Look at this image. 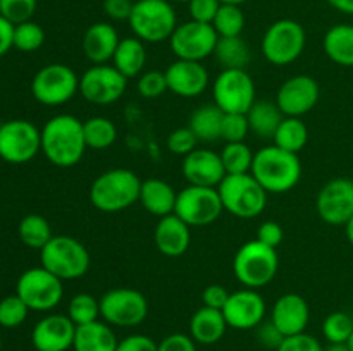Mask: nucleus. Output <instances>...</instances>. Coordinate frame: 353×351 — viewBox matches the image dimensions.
<instances>
[{
  "instance_id": "f257e3e1",
  "label": "nucleus",
  "mask_w": 353,
  "mask_h": 351,
  "mask_svg": "<svg viewBox=\"0 0 353 351\" xmlns=\"http://www.w3.org/2000/svg\"><path fill=\"white\" fill-rule=\"evenodd\" d=\"M88 150L83 123L71 114L50 117L41 127V151L55 167L69 169L81 162Z\"/></svg>"
},
{
  "instance_id": "f03ea898",
  "label": "nucleus",
  "mask_w": 353,
  "mask_h": 351,
  "mask_svg": "<svg viewBox=\"0 0 353 351\" xmlns=\"http://www.w3.org/2000/svg\"><path fill=\"white\" fill-rule=\"evenodd\" d=\"M250 174L261 182L265 191L281 195L299 184L302 179V162L299 153L269 145L255 153Z\"/></svg>"
},
{
  "instance_id": "7ed1b4c3",
  "label": "nucleus",
  "mask_w": 353,
  "mask_h": 351,
  "mask_svg": "<svg viewBox=\"0 0 353 351\" xmlns=\"http://www.w3.org/2000/svg\"><path fill=\"white\" fill-rule=\"evenodd\" d=\"M141 181L131 169H110L97 176L90 186V203L97 210L116 213L130 209L140 198Z\"/></svg>"
},
{
  "instance_id": "20e7f679",
  "label": "nucleus",
  "mask_w": 353,
  "mask_h": 351,
  "mask_svg": "<svg viewBox=\"0 0 353 351\" xmlns=\"http://www.w3.org/2000/svg\"><path fill=\"white\" fill-rule=\"evenodd\" d=\"M128 23L143 43H161L174 33L178 16L171 0H137Z\"/></svg>"
},
{
  "instance_id": "39448f33",
  "label": "nucleus",
  "mask_w": 353,
  "mask_h": 351,
  "mask_svg": "<svg viewBox=\"0 0 353 351\" xmlns=\"http://www.w3.org/2000/svg\"><path fill=\"white\" fill-rule=\"evenodd\" d=\"M279 258L276 248L268 246L259 240L241 244L233 258L234 277L248 289L268 286L278 274Z\"/></svg>"
},
{
  "instance_id": "423d86ee",
  "label": "nucleus",
  "mask_w": 353,
  "mask_h": 351,
  "mask_svg": "<svg viewBox=\"0 0 353 351\" xmlns=\"http://www.w3.org/2000/svg\"><path fill=\"white\" fill-rule=\"evenodd\" d=\"M221 202L226 212L240 219H254L264 212L268 195L261 182L248 174H228L219 186Z\"/></svg>"
},
{
  "instance_id": "0eeeda50",
  "label": "nucleus",
  "mask_w": 353,
  "mask_h": 351,
  "mask_svg": "<svg viewBox=\"0 0 353 351\" xmlns=\"http://www.w3.org/2000/svg\"><path fill=\"white\" fill-rule=\"evenodd\" d=\"M40 262L62 281H74L88 272L90 253L76 237L54 236L40 250Z\"/></svg>"
},
{
  "instance_id": "6e6552de",
  "label": "nucleus",
  "mask_w": 353,
  "mask_h": 351,
  "mask_svg": "<svg viewBox=\"0 0 353 351\" xmlns=\"http://www.w3.org/2000/svg\"><path fill=\"white\" fill-rule=\"evenodd\" d=\"M307 33L295 19H278L262 36V54L274 65H288L305 50Z\"/></svg>"
},
{
  "instance_id": "1a4fd4ad",
  "label": "nucleus",
  "mask_w": 353,
  "mask_h": 351,
  "mask_svg": "<svg viewBox=\"0 0 353 351\" xmlns=\"http://www.w3.org/2000/svg\"><path fill=\"white\" fill-rule=\"evenodd\" d=\"M16 295L33 312H50L64 296L62 279L48 272L45 267H31L19 275Z\"/></svg>"
},
{
  "instance_id": "9d476101",
  "label": "nucleus",
  "mask_w": 353,
  "mask_h": 351,
  "mask_svg": "<svg viewBox=\"0 0 353 351\" xmlns=\"http://www.w3.org/2000/svg\"><path fill=\"white\" fill-rule=\"evenodd\" d=\"M214 103L224 114H247L255 100V83L247 69H223L212 83Z\"/></svg>"
},
{
  "instance_id": "9b49d317",
  "label": "nucleus",
  "mask_w": 353,
  "mask_h": 351,
  "mask_svg": "<svg viewBox=\"0 0 353 351\" xmlns=\"http://www.w3.org/2000/svg\"><path fill=\"white\" fill-rule=\"evenodd\" d=\"M78 92V74L65 64L43 65L31 81V93L34 100L45 107L64 105Z\"/></svg>"
},
{
  "instance_id": "f8f14e48",
  "label": "nucleus",
  "mask_w": 353,
  "mask_h": 351,
  "mask_svg": "<svg viewBox=\"0 0 353 351\" xmlns=\"http://www.w3.org/2000/svg\"><path fill=\"white\" fill-rule=\"evenodd\" d=\"M41 150V131L26 119L0 124V158L7 164H26Z\"/></svg>"
},
{
  "instance_id": "ddd939ff",
  "label": "nucleus",
  "mask_w": 353,
  "mask_h": 351,
  "mask_svg": "<svg viewBox=\"0 0 353 351\" xmlns=\"http://www.w3.org/2000/svg\"><path fill=\"white\" fill-rule=\"evenodd\" d=\"M224 212L217 188L188 184L178 193L174 213L190 227H202L216 222Z\"/></svg>"
},
{
  "instance_id": "4468645a",
  "label": "nucleus",
  "mask_w": 353,
  "mask_h": 351,
  "mask_svg": "<svg viewBox=\"0 0 353 351\" xmlns=\"http://www.w3.org/2000/svg\"><path fill=\"white\" fill-rule=\"evenodd\" d=\"M148 301L140 291L114 288L100 298V317L116 327H137L147 319Z\"/></svg>"
},
{
  "instance_id": "2eb2a0df",
  "label": "nucleus",
  "mask_w": 353,
  "mask_h": 351,
  "mask_svg": "<svg viewBox=\"0 0 353 351\" xmlns=\"http://www.w3.org/2000/svg\"><path fill=\"white\" fill-rule=\"evenodd\" d=\"M217 41L219 34L216 33L212 24L190 19L176 26L174 33L169 38V47L176 58L202 62L203 58L214 55Z\"/></svg>"
},
{
  "instance_id": "dca6fc26",
  "label": "nucleus",
  "mask_w": 353,
  "mask_h": 351,
  "mask_svg": "<svg viewBox=\"0 0 353 351\" xmlns=\"http://www.w3.org/2000/svg\"><path fill=\"white\" fill-rule=\"evenodd\" d=\"M128 78L114 65L100 64L86 69L79 78V93L93 105H110L126 93Z\"/></svg>"
},
{
  "instance_id": "f3484780",
  "label": "nucleus",
  "mask_w": 353,
  "mask_h": 351,
  "mask_svg": "<svg viewBox=\"0 0 353 351\" xmlns=\"http://www.w3.org/2000/svg\"><path fill=\"white\" fill-rule=\"evenodd\" d=\"M316 210L326 224L345 226L353 217L352 179L336 178L326 182L317 195Z\"/></svg>"
},
{
  "instance_id": "a211bd4d",
  "label": "nucleus",
  "mask_w": 353,
  "mask_h": 351,
  "mask_svg": "<svg viewBox=\"0 0 353 351\" xmlns=\"http://www.w3.org/2000/svg\"><path fill=\"white\" fill-rule=\"evenodd\" d=\"M319 96V83L312 76L296 74L279 86L276 105L285 117H302L317 105Z\"/></svg>"
},
{
  "instance_id": "6ab92c4d",
  "label": "nucleus",
  "mask_w": 353,
  "mask_h": 351,
  "mask_svg": "<svg viewBox=\"0 0 353 351\" xmlns=\"http://www.w3.org/2000/svg\"><path fill=\"white\" fill-rule=\"evenodd\" d=\"M265 312H268V306L261 292L257 289L248 288L231 292L223 308L228 327H233L236 330L255 329L259 323L265 320Z\"/></svg>"
},
{
  "instance_id": "aec40b11",
  "label": "nucleus",
  "mask_w": 353,
  "mask_h": 351,
  "mask_svg": "<svg viewBox=\"0 0 353 351\" xmlns=\"http://www.w3.org/2000/svg\"><path fill=\"white\" fill-rule=\"evenodd\" d=\"M76 326L64 313H50L38 320L31 332L37 351H68L74 344Z\"/></svg>"
},
{
  "instance_id": "412c9836",
  "label": "nucleus",
  "mask_w": 353,
  "mask_h": 351,
  "mask_svg": "<svg viewBox=\"0 0 353 351\" xmlns=\"http://www.w3.org/2000/svg\"><path fill=\"white\" fill-rule=\"evenodd\" d=\"M181 171L190 184L205 188H217L228 176L221 155L209 148H195L192 153L183 157Z\"/></svg>"
},
{
  "instance_id": "4be33fe9",
  "label": "nucleus",
  "mask_w": 353,
  "mask_h": 351,
  "mask_svg": "<svg viewBox=\"0 0 353 351\" xmlns=\"http://www.w3.org/2000/svg\"><path fill=\"white\" fill-rule=\"evenodd\" d=\"M165 79H168L169 92L183 98L200 96L210 81L209 71L202 62L183 61V58H178L165 69Z\"/></svg>"
},
{
  "instance_id": "5701e85b",
  "label": "nucleus",
  "mask_w": 353,
  "mask_h": 351,
  "mask_svg": "<svg viewBox=\"0 0 353 351\" xmlns=\"http://www.w3.org/2000/svg\"><path fill=\"white\" fill-rule=\"evenodd\" d=\"M309 303L302 295L286 292L276 299L271 310V320L285 334V337L305 332L309 326Z\"/></svg>"
},
{
  "instance_id": "b1692460",
  "label": "nucleus",
  "mask_w": 353,
  "mask_h": 351,
  "mask_svg": "<svg viewBox=\"0 0 353 351\" xmlns=\"http://www.w3.org/2000/svg\"><path fill=\"white\" fill-rule=\"evenodd\" d=\"M154 241L157 250L165 257H181L188 251L190 243H192V231L185 220L179 219L176 213H171L159 219Z\"/></svg>"
},
{
  "instance_id": "393cba45",
  "label": "nucleus",
  "mask_w": 353,
  "mask_h": 351,
  "mask_svg": "<svg viewBox=\"0 0 353 351\" xmlns=\"http://www.w3.org/2000/svg\"><path fill=\"white\" fill-rule=\"evenodd\" d=\"M119 41L121 38L116 28L112 24L100 21V23L92 24L83 34V54L93 65L107 64L109 61H112Z\"/></svg>"
},
{
  "instance_id": "a878e982",
  "label": "nucleus",
  "mask_w": 353,
  "mask_h": 351,
  "mask_svg": "<svg viewBox=\"0 0 353 351\" xmlns=\"http://www.w3.org/2000/svg\"><path fill=\"white\" fill-rule=\"evenodd\" d=\"M226 329L228 322L223 315V310L202 306L190 319V336L195 343L205 346L219 343L226 334Z\"/></svg>"
},
{
  "instance_id": "bb28decb",
  "label": "nucleus",
  "mask_w": 353,
  "mask_h": 351,
  "mask_svg": "<svg viewBox=\"0 0 353 351\" xmlns=\"http://www.w3.org/2000/svg\"><path fill=\"white\" fill-rule=\"evenodd\" d=\"M176 198H178V193L174 191V188L169 182L162 181V179H145V181H141L138 202L152 215L165 217L174 213Z\"/></svg>"
},
{
  "instance_id": "cd10ccee",
  "label": "nucleus",
  "mask_w": 353,
  "mask_h": 351,
  "mask_svg": "<svg viewBox=\"0 0 353 351\" xmlns=\"http://www.w3.org/2000/svg\"><path fill=\"white\" fill-rule=\"evenodd\" d=\"M117 337L112 327L103 320H95L85 326H76L74 351H116Z\"/></svg>"
},
{
  "instance_id": "c85d7f7f",
  "label": "nucleus",
  "mask_w": 353,
  "mask_h": 351,
  "mask_svg": "<svg viewBox=\"0 0 353 351\" xmlns=\"http://www.w3.org/2000/svg\"><path fill=\"white\" fill-rule=\"evenodd\" d=\"M147 64V48L145 43L137 36L123 38L116 48L112 57V65L124 76L131 79L143 72Z\"/></svg>"
},
{
  "instance_id": "c756f323",
  "label": "nucleus",
  "mask_w": 353,
  "mask_h": 351,
  "mask_svg": "<svg viewBox=\"0 0 353 351\" xmlns=\"http://www.w3.org/2000/svg\"><path fill=\"white\" fill-rule=\"evenodd\" d=\"M324 54L334 64L353 67V24H334L323 38Z\"/></svg>"
},
{
  "instance_id": "7c9ffc66",
  "label": "nucleus",
  "mask_w": 353,
  "mask_h": 351,
  "mask_svg": "<svg viewBox=\"0 0 353 351\" xmlns=\"http://www.w3.org/2000/svg\"><path fill=\"white\" fill-rule=\"evenodd\" d=\"M247 119L248 126H250V133L262 138V140H272L285 116L279 110V107L276 105V102L257 100L247 112Z\"/></svg>"
},
{
  "instance_id": "2f4dec72",
  "label": "nucleus",
  "mask_w": 353,
  "mask_h": 351,
  "mask_svg": "<svg viewBox=\"0 0 353 351\" xmlns=\"http://www.w3.org/2000/svg\"><path fill=\"white\" fill-rule=\"evenodd\" d=\"M224 112L216 103H205L192 112L188 119V127L193 131L199 141L221 140V126H223Z\"/></svg>"
},
{
  "instance_id": "473e14b6",
  "label": "nucleus",
  "mask_w": 353,
  "mask_h": 351,
  "mask_svg": "<svg viewBox=\"0 0 353 351\" xmlns=\"http://www.w3.org/2000/svg\"><path fill=\"white\" fill-rule=\"evenodd\" d=\"M214 57L223 69H247L252 54L250 47L241 36L219 38Z\"/></svg>"
},
{
  "instance_id": "72a5a7b5",
  "label": "nucleus",
  "mask_w": 353,
  "mask_h": 351,
  "mask_svg": "<svg viewBox=\"0 0 353 351\" xmlns=\"http://www.w3.org/2000/svg\"><path fill=\"white\" fill-rule=\"evenodd\" d=\"M272 141H274L276 147L283 148V150L299 153L305 148L307 141H309V129H307L302 117H285L279 124Z\"/></svg>"
},
{
  "instance_id": "f704fd0d",
  "label": "nucleus",
  "mask_w": 353,
  "mask_h": 351,
  "mask_svg": "<svg viewBox=\"0 0 353 351\" xmlns=\"http://www.w3.org/2000/svg\"><path fill=\"white\" fill-rule=\"evenodd\" d=\"M17 234H19V240L23 241V244L38 251L54 237L50 224L40 213H28V215H24L21 219L19 227H17Z\"/></svg>"
},
{
  "instance_id": "c9c22d12",
  "label": "nucleus",
  "mask_w": 353,
  "mask_h": 351,
  "mask_svg": "<svg viewBox=\"0 0 353 351\" xmlns=\"http://www.w3.org/2000/svg\"><path fill=\"white\" fill-rule=\"evenodd\" d=\"M83 133H85L86 147L92 150H105V148L112 147L117 140L116 124L103 116H95L83 120Z\"/></svg>"
},
{
  "instance_id": "e433bc0d",
  "label": "nucleus",
  "mask_w": 353,
  "mask_h": 351,
  "mask_svg": "<svg viewBox=\"0 0 353 351\" xmlns=\"http://www.w3.org/2000/svg\"><path fill=\"white\" fill-rule=\"evenodd\" d=\"M219 155L226 174H248L252 171L255 153L245 141L226 143Z\"/></svg>"
},
{
  "instance_id": "4c0bfd02",
  "label": "nucleus",
  "mask_w": 353,
  "mask_h": 351,
  "mask_svg": "<svg viewBox=\"0 0 353 351\" xmlns=\"http://www.w3.org/2000/svg\"><path fill=\"white\" fill-rule=\"evenodd\" d=\"M212 26L219 38L226 36H241L245 30V14L241 6L233 3H221L216 17L212 21Z\"/></svg>"
},
{
  "instance_id": "58836bf2",
  "label": "nucleus",
  "mask_w": 353,
  "mask_h": 351,
  "mask_svg": "<svg viewBox=\"0 0 353 351\" xmlns=\"http://www.w3.org/2000/svg\"><path fill=\"white\" fill-rule=\"evenodd\" d=\"M68 317L74 322V326L95 322L100 317V299L88 292H78L69 301Z\"/></svg>"
},
{
  "instance_id": "ea45409f",
  "label": "nucleus",
  "mask_w": 353,
  "mask_h": 351,
  "mask_svg": "<svg viewBox=\"0 0 353 351\" xmlns=\"http://www.w3.org/2000/svg\"><path fill=\"white\" fill-rule=\"evenodd\" d=\"M45 43V31L34 21H26L14 26V48L24 54H31Z\"/></svg>"
},
{
  "instance_id": "a19ab883",
  "label": "nucleus",
  "mask_w": 353,
  "mask_h": 351,
  "mask_svg": "<svg viewBox=\"0 0 353 351\" xmlns=\"http://www.w3.org/2000/svg\"><path fill=\"white\" fill-rule=\"evenodd\" d=\"M353 332V320L348 313L333 312L324 319L323 334L330 344H347Z\"/></svg>"
},
{
  "instance_id": "79ce46f5",
  "label": "nucleus",
  "mask_w": 353,
  "mask_h": 351,
  "mask_svg": "<svg viewBox=\"0 0 353 351\" xmlns=\"http://www.w3.org/2000/svg\"><path fill=\"white\" fill-rule=\"evenodd\" d=\"M30 308L17 295H9L0 299V327L16 329L26 320Z\"/></svg>"
},
{
  "instance_id": "37998d69",
  "label": "nucleus",
  "mask_w": 353,
  "mask_h": 351,
  "mask_svg": "<svg viewBox=\"0 0 353 351\" xmlns=\"http://www.w3.org/2000/svg\"><path fill=\"white\" fill-rule=\"evenodd\" d=\"M37 0H0V16L16 26V24L31 21L37 12Z\"/></svg>"
},
{
  "instance_id": "c03bdc74",
  "label": "nucleus",
  "mask_w": 353,
  "mask_h": 351,
  "mask_svg": "<svg viewBox=\"0 0 353 351\" xmlns=\"http://www.w3.org/2000/svg\"><path fill=\"white\" fill-rule=\"evenodd\" d=\"M250 133L247 114H224L221 126V140L226 143H240Z\"/></svg>"
},
{
  "instance_id": "a18cd8bd",
  "label": "nucleus",
  "mask_w": 353,
  "mask_h": 351,
  "mask_svg": "<svg viewBox=\"0 0 353 351\" xmlns=\"http://www.w3.org/2000/svg\"><path fill=\"white\" fill-rule=\"evenodd\" d=\"M138 93L143 98H159L168 92V79L162 71H147L138 76Z\"/></svg>"
},
{
  "instance_id": "49530a36",
  "label": "nucleus",
  "mask_w": 353,
  "mask_h": 351,
  "mask_svg": "<svg viewBox=\"0 0 353 351\" xmlns=\"http://www.w3.org/2000/svg\"><path fill=\"white\" fill-rule=\"evenodd\" d=\"M196 143L199 140L188 126L178 127V129L171 131L168 136V150L174 155H181V157L192 153L196 148Z\"/></svg>"
},
{
  "instance_id": "de8ad7c7",
  "label": "nucleus",
  "mask_w": 353,
  "mask_h": 351,
  "mask_svg": "<svg viewBox=\"0 0 353 351\" xmlns=\"http://www.w3.org/2000/svg\"><path fill=\"white\" fill-rule=\"evenodd\" d=\"M254 330H255V337H257V341L265 348V350L276 351L279 346H281L283 341L286 339L285 334L274 326V322H272L271 319L259 323Z\"/></svg>"
},
{
  "instance_id": "09e8293b",
  "label": "nucleus",
  "mask_w": 353,
  "mask_h": 351,
  "mask_svg": "<svg viewBox=\"0 0 353 351\" xmlns=\"http://www.w3.org/2000/svg\"><path fill=\"white\" fill-rule=\"evenodd\" d=\"M219 7H221L219 0H190L188 2L190 19L196 21V23L212 24Z\"/></svg>"
},
{
  "instance_id": "8fccbe9b",
  "label": "nucleus",
  "mask_w": 353,
  "mask_h": 351,
  "mask_svg": "<svg viewBox=\"0 0 353 351\" xmlns=\"http://www.w3.org/2000/svg\"><path fill=\"white\" fill-rule=\"evenodd\" d=\"M276 351H324L319 341L310 334L302 332L296 336H290L283 341L281 346Z\"/></svg>"
},
{
  "instance_id": "3c124183",
  "label": "nucleus",
  "mask_w": 353,
  "mask_h": 351,
  "mask_svg": "<svg viewBox=\"0 0 353 351\" xmlns=\"http://www.w3.org/2000/svg\"><path fill=\"white\" fill-rule=\"evenodd\" d=\"M157 351H196V343L188 334L174 332L157 344Z\"/></svg>"
},
{
  "instance_id": "603ef678",
  "label": "nucleus",
  "mask_w": 353,
  "mask_h": 351,
  "mask_svg": "<svg viewBox=\"0 0 353 351\" xmlns=\"http://www.w3.org/2000/svg\"><path fill=\"white\" fill-rule=\"evenodd\" d=\"M255 240H259L261 243L268 244L271 248H278L283 243V240H285V233H283V227L278 222H274V220H265V222H262L259 226L257 237Z\"/></svg>"
},
{
  "instance_id": "864d4df0",
  "label": "nucleus",
  "mask_w": 353,
  "mask_h": 351,
  "mask_svg": "<svg viewBox=\"0 0 353 351\" xmlns=\"http://www.w3.org/2000/svg\"><path fill=\"white\" fill-rule=\"evenodd\" d=\"M116 351H157V343L145 334H131L117 343Z\"/></svg>"
},
{
  "instance_id": "5fc2aeb1",
  "label": "nucleus",
  "mask_w": 353,
  "mask_h": 351,
  "mask_svg": "<svg viewBox=\"0 0 353 351\" xmlns=\"http://www.w3.org/2000/svg\"><path fill=\"white\" fill-rule=\"evenodd\" d=\"M230 295L231 292L221 284L207 286V288L202 291L203 306H209V308H216V310H223L224 305H226L228 298H230Z\"/></svg>"
},
{
  "instance_id": "6e6d98bb",
  "label": "nucleus",
  "mask_w": 353,
  "mask_h": 351,
  "mask_svg": "<svg viewBox=\"0 0 353 351\" xmlns=\"http://www.w3.org/2000/svg\"><path fill=\"white\" fill-rule=\"evenodd\" d=\"M133 6V0H103V12L112 21H128Z\"/></svg>"
},
{
  "instance_id": "4d7b16f0",
  "label": "nucleus",
  "mask_w": 353,
  "mask_h": 351,
  "mask_svg": "<svg viewBox=\"0 0 353 351\" xmlns=\"http://www.w3.org/2000/svg\"><path fill=\"white\" fill-rule=\"evenodd\" d=\"M14 47V24L7 21L6 17L0 16V57L9 54L10 48Z\"/></svg>"
},
{
  "instance_id": "13d9d810",
  "label": "nucleus",
  "mask_w": 353,
  "mask_h": 351,
  "mask_svg": "<svg viewBox=\"0 0 353 351\" xmlns=\"http://www.w3.org/2000/svg\"><path fill=\"white\" fill-rule=\"evenodd\" d=\"M333 9H336L338 12L348 14L353 16V0H326Z\"/></svg>"
},
{
  "instance_id": "bf43d9fd",
  "label": "nucleus",
  "mask_w": 353,
  "mask_h": 351,
  "mask_svg": "<svg viewBox=\"0 0 353 351\" xmlns=\"http://www.w3.org/2000/svg\"><path fill=\"white\" fill-rule=\"evenodd\" d=\"M345 234H347V240L348 243L353 246V217L350 220H348L347 224H345Z\"/></svg>"
},
{
  "instance_id": "052dcab7",
  "label": "nucleus",
  "mask_w": 353,
  "mask_h": 351,
  "mask_svg": "<svg viewBox=\"0 0 353 351\" xmlns=\"http://www.w3.org/2000/svg\"><path fill=\"white\" fill-rule=\"evenodd\" d=\"M324 351H350L347 344H330Z\"/></svg>"
},
{
  "instance_id": "680f3d73",
  "label": "nucleus",
  "mask_w": 353,
  "mask_h": 351,
  "mask_svg": "<svg viewBox=\"0 0 353 351\" xmlns=\"http://www.w3.org/2000/svg\"><path fill=\"white\" fill-rule=\"evenodd\" d=\"M221 3H233V6H241V3L248 2V0H219Z\"/></svg>"
},
{
  "instance_id": "e2e57ef3",
  "label": "nucleus",
  "mask_w": 353,
  "mask_h": 351,
  "mask_svg": "<svg viewBox=\"0 0 353 351\" xmlns=\"http://www.w3.org/2000/svg\"><path fill=\"white\" fill-rule=\"evenodd\" d=\"M347 346L350 348V351H353V332H352V336L348 337V341H347Z\"/></svg>"
},
{
  "instance_id": "0e129e2a",
  "label": "nucleus",
  "mask_w": 353,
  "mask_h": 351,
  "mask_svg": "<svg viewBox=\"0 0 353 351\" xmlns=\"http://www.w3.org/2000/svg\"><path fill=\"white\" fill-rule=\"evenodd\" d=\"M171 2H178V3H188L190 0H171Z\"/></svg>"
},
{
  "instance_id": "69168bd1",
  "label": "nucleus",
  "mask_w": 353,
  "mask_h": 351,
  "mask_svg": "<svg viewBox=\"0 0 353 351\" xmlns=\"http://www.w3.org/2000/svg\"><path fill=\"white\" fill-rule=\"evenodd\" d=\"M0 350H2V336H0Z\"/></svg>"
},
{
  "instance_id": "338daca9",
  "label": "nucleus",
  "mask_w": 353,
  "mask_h": 351,
  "mask_svg": "<svg viewBox=\"0 0 353 351\" xmlns=\"http://www.w3.org/2000/svg\"><path fill=\"white\" fill-rule=\"evenodd\" d=\"M352 181H353V178H352Z\"/></svg>"
}]
</instances>
